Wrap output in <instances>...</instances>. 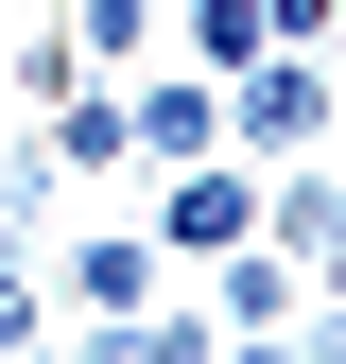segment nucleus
Returning a JSON list of instances; mask_svg holds the SVG:
<instances>
[{"instance_id": "f257e3e1", "label": "nucleus", "mask_w": 346, "mask_h": 364, "mask_svg": "<svg viewBox=\"0 0 346 364\" xmlns=\"http://www.w3.org/2000/svg\"><path fill=\"white\" fill-rule=\"evenodd\" d=\"M312 139H329V53H294V35L242 53L225 70V156H312Z\"/></svg>"}, {"instance_id": "f03ea898", "label": "nucleus", "mask_w": 346, "mask_h": 364, "mask_svg": "<svg viewBox=\"0 0 346 364\" xmlns=\"http://www.w3.org/2000/svg\"><path fill=\"white\" fill-rule=\"evenodd\" d=\"M242 225H260V156H173V173H156V260H173V278L225 260Z\"/></svg>"}, {"instance_id": "7ed1b4c3", "label": "nucleus", "mask_w": 346, "mask_h": 364, "mask_svg": "<svg viewBox=\"0 0 346 364\" xmlns=\"http://www.w3.org/2000/svg\"><path fill=\"white\" fill-rule=\"evenodd\" d=\"M121 139H139V173H173V156H225V87H208L191 53H139V70H121Z\"/></svg>"}, {"instance_id": "20e7f679", "label": "nucleus", "mask_w": 346, "mask_h": 364, "mask_svg": "<svg viewBox=\"0 0 346 364\" xmlns=\"http://www.w3.org/2000/svg\"><path fill=\"white\" fill-rule=\"evenodd\" d=\"M191 295H208V330H225V347H260V330H294V312H312V260H277V243L242 225L225 260H191Z\"/></svg>"}, {"instance_id": "39448f33", "label": "nucleus", "mask_w": 346, "mask_h": 364, "mask_svg": "<svg viewBox=\"0 0 346 364\" xmlns=\"http://www.w3.org/2000/svg\"><path fill=\"white\" fill-rule=\"evenodd\" d=\"M260 243L277 260H329L346 243V156L312 139V156H260Z\"/></svg>"}, {"instance_id": "423d86ee", "label": "nucleus", "mask_w": 346, "mask_h": 364, "mask_svg": "<svg viewBox=\"0 0 346 364\" xmlns=\"http://www.w3.org/2000/svg\"><path fill=\"white\" fill-rule=\"evenodd\" d=\"M52 295L69 312H139V295H173V260H156V225H86V243L52 260Z\"/></svg>"}, {"instance_id": "0eeeda50", "label": "nucleus", "mask_w": 346, "mask_h": 364, "mask_svg": "<svg viewBox=\"0 0 346 364\" xmlns=\"http://www.w3.org/2000/svg\"><path fill=\"white\" fill-rule=\"evenodd\" d=\"M156 35H173V53H191L208 87H225L242 53H277V0H156Z\"/></svg>"}, {"instance_id": "6e6552de", "label": "nucleus", "mask_w": 346, "mask_h": 364, "mask_svg": "<svg viewBox=\"0 0 346 364\" xmlns=\"http://www.w3.org/2000/svg\"><path fill=\"white\" fill-rule=\"evenodd\" d=\"M35 330H52V260H35V243H0V347H35Z\"/></svg>"}, {"instance_id": "1a4fd4ad", "label": "nucleus", "mask_w": 346, "mask_h": 364, "mask_svg": "<svg viewBox=\"0 0 346 364\" xmlns=\"http://www.w3.org/2000/svg\"><path fill=\"white\" fill-rule=\"evenodd\" d=\"M35 208H52V156H35V139H0V243H35Z\"/></svg>"}, {"instance_id": "9d476101", "label": "nucleus", "mask_w": 346, "mask_h": 364, "mask_svg": "<svg viewBox=\"0 0 346 364\" xmlns=\"http://www.w3.org/2000/svg\"><path fill=\"white\" fill-rule=\"evenodd\" d=\"M277 35L294 53H346V0H277Z\"/></svg>"}, {"instance_id": "9b49d317", "label": "nucleus", "mask_w": 346, "mask_h": 364, "mask_svg": "<svg viewBox=\"0 0 346 364\" xmlns=\"http://www.w3.org/2000/svg\"><path fill=\"white\" fill-rule=\"evenodd\" d=\"M0 364H52V330H35V347H0Z\"/></svg>"}]
</instances>
